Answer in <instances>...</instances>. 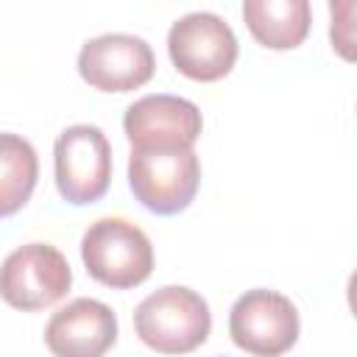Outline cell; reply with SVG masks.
<instances>
[{"mask_svg":"<svg viewBox=\"0 0 357 357\" xmlns=\"http://www.w3.org/2000/svg\"><path fill=\"white\" fill-rule=\"evenodd\" d=\"M212 329V312L201 293L184 284H165L145 296L134 310L137 337L159 354H187Z\"/></svg>","mask_w":357,"mask_h":357,"instance_id":"cell-1","label":"cell"},{"mask_svg":"<svg viewBox=\"0 0 357 357\" xmlns=\"http://www.w3.org/2000/svg\"><path fill=\"white\" fill-rule=\"evenodd\" d=\"M86 273L114 290L142 284L153 271V245L148 234L126 218H98L81 237Z\"/></svg>","mask_w":357,"mask_h":357,"instance_id":"cell-2","label":"cell"},{"mask_svg":"<svg viewBox=\"0 0 357 357\" xmlns=\"http://www.w3.org/2000/svg\"><path fill=\"white\" fill-rule=\"evenodd\" d=\"M201 184V162L192 148H131L128 187L153 215L184 212Z\"/></svg>","mask_w":357,"mask_h":357,"instance_id":"cell-3","label":"cell"},{"mask_svg":"<svg viewBox=\"0 0 357 357\" xmlns=\"http://www.w3.org/2000/svg\"><path fill=\"white\" fill-rule=\"evenodd\" d=\"M56 187L64 201L81 206L106 195L112 181V145L98 126H67L53 145Z\"/></svg>","mask_w":357,"mask_h":357,"instance_id":"cell-4","label":"cell"},{"mask_svg":"<svg viewBox=\"0 0 357 357\" xmlns=\"http://www.w3.org/2000/svg\"><path fill=\"white\" fill-rule=\"evenodd\" d=\"M298 310L279 290L254 287L245 290L229 312L231 340L257 357H279L298 340Z\"/></svg>","mask_w":357,"mask_h":357,"instance_id":"cell-5","label":"cell"},{"mask_svg":"<svg viewBox=\"0 0 357 357\" xmlns=\"http://www.w3.org/2000/svg\"><path fill=\"white\" fill-rule=\"evenodd\" d=\"M167 53L181 75L192 81H218L237 61V36L223 17L190 11L170 25Z\"/></svg>","mask_w":357,"mask_h":357,"instance_id":"cell-6","label":"cell"},{"mask_svg":"<svg viewBox=\"0 0 357 357\" xmlns=\"http://www.w3.org/2000/svg\"><path fill=\"white\" fill-rule=\"evenodd\" d=\"M73 271L67 257L50 243H25L3 259V298L25 312L45 310L67 296Z\"/></svg>","mask_w":357,"mask_h":357,"instance_id":"cell-7","label":"cell"},{"mask_svg":"<svg viewBox=\"0 0 357 357\" xmlns=\"http://www.w3.org/2000/svg\"><path fill=\"white\" fill-rule=\"evenodd\" d=\"M156 59L151 45L134 33H100L81 45L78 73L100 92H131L151 81Z\"/></svg>","mask_w":357,"mask_h":357,"instance_id":"cell-8","label":"cell"},{"mask_svg":"<svg viewBox=\"0 0 357 357\" xmlns=\"http://www.w3.org/2000/svg\"><path fill=\"white\" fill-rule=\"evenodd\" d=\"M201 128V109L167 92L142 95L123 114V131L131 148H192Z\"/></svg>","mask_w":357,"mask_h":357,"instance_id":"cell-9","label":"cell"},{"mask_svg":"<svg viewBox=\"0 0 357 357\" xmlns=\"http://www.w3.org/2000/svg\"><path fill=\"white\" fill-rule=\"evenodd\" d=\"M117 340V315L98 298H73L45 326L53 357H103Z\"/></svg>","mask_w":357,"mask_h":357,"instance_id":"cell-10","label":"cell"},{"mask_svg":"<svg viewBox=\"0 0 357 357\" xmlns=\"http://www.w3.org/2000/svg\"><path fill=\"white\" fill-rule=\"evenodd\" d=\"M243 20L254 39L271 50H290L310 33L307 0H245Z\"/></svg>","mask_w":357,"mask_h":357,"instance_id":"cell-11","label":"cell"},{"mask_svg":"<svg viewBox=\"0 0 357 357\" xmlns=\"http://www.w3.org/2000/svg\"><path fill=\"white\" fill-rule=\"evenodd\" d=\"M39 176V159L25 137L6 131L0 137V212L14 215L28 204Z\"/></svg>","mask_w":357,"mask_h":357,"instance_id":"cell-12","label":"cell"},{"mask_svg":"<svg viewBox=\"0 0 357 357\" xmlns=\"http://www.w3.org/2000/svg\"><path fill=\"white\" fill-rule=\"evenodd\" d=\"M329 42L340 59L357 64V0H329Z\"/></svg>","mask_w":357,"mask_h":357,"instance_id":"cell-13","label":"cell"},{"mask_svg":"<svg viewBox=\"0 0 357 357\" xmlns=\"http://www.w3.org/2000/svg\"><path fill=\"white\" fill-rule=\"evenodd\" d=\"M346 298H349V307H351V312H354V318H357V268H354V271H351V276H349Z\"/></svg>","mask_w":357,"mask_h":357,"instance_id":"cell-14","label":"cell"}]
</instances>
